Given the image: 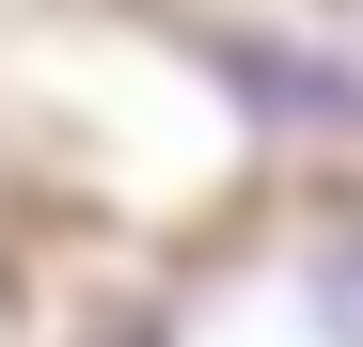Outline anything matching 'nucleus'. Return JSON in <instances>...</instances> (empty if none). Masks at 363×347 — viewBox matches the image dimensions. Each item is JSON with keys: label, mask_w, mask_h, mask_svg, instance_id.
<instances>
[{"label": "nucleus", "mask_w": 363, "mask_h": 347, "mask_svg": "<svg viewBox=\"0 0 363 347\" xmlns=\"http://www.w3.org/2000/svg\"><path fill=\"white\" fill-rule=\"evenodd\" d=\"M316 316H332V347H363V253H347V268L316 284Z\"/></svg>", "instance_id": "obj_1"}]
</instances>
